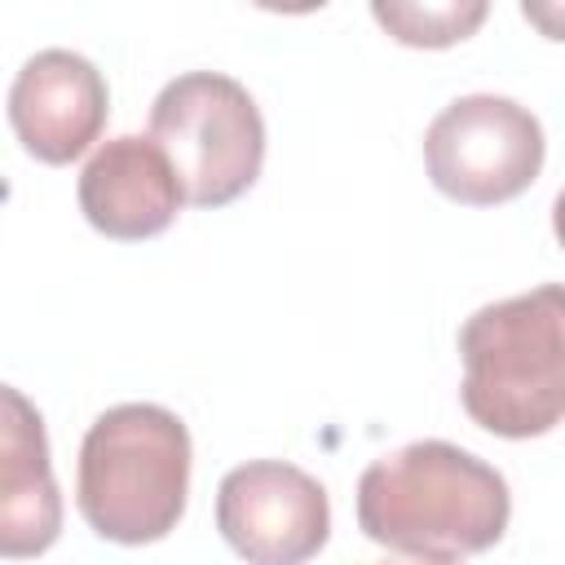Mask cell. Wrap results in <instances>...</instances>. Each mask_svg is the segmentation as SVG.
<instances>
[{
  "mask_svg": "<svg viewBox=\"0 0 565 565\" xmlns=\"http://www.w3.org/2000/svg\"><path fill=\"white\" fill-rule=\"evenodd\" d=\"M512 516L499 468L455 441H411L358 477V530L402 556L463 561L490 552Z\"/></svg>",
  "mask_w": 565,
  "mask_h": 565,
  "instance_id": "6da1fadb",
  "label": "cell"
},
{
  "mask_svg": "<svg viewBox=\"0 0 565 565\" xmlns=\"http://www.w3.org/2000/svg\"><path fill=\"white\" fill-rule=\"evenodd\" d=\"M468 419L494 437H543L565 419V282L481 305L459 327Z\"/></svg>",
  "mask_w": 565,
  "mask_h": 565,
  "instance_id": "7a4b0ae2",
  "label": "cell"
},
{
  "mask_svg": "<svg viewBox=\"0 0 565 565\" xmlns=\"http://www.w3.org/2000/svg\"><path fill=\"white\" fill-rule=\"evenodd\" d=\"M190 494V428L154 402L102 411L79 441L75 508L106 543L141 547L177 530Z\"/></svg>",
  "mask_w": 565,
  "mask_h": 565,
  "instance_id": "3957f363",
  "label": "cell"
},
{
  "mask_svg": "<svg viewBox=\"0 0 565 565\" xmlns=\"http://www.w3.org/2000/svg\"><path fill=\"white\" fill-rule=\"evenodd\" d=\"M150 141L181 177L185 203L225 207L247 194L265 163V119L256 97L221 71L168 79L150 106Z\"/></svg>",
  "mask_w": 565,
  "mask_h": 565,
  "instance_id": "277c9868",
  "label": "cell"
},
{
  "mask_svg": "<svg viewBox=\"0 0 565 565\" xmlns=\"http://www.w3.org/2000/svg\"><path fill=\"white\" fill-rule=\"evenodd\" d=\"M543 124L530 106L499 93L455 97L424 132L428 181L468 207H494L525 194L543 172Z\"/></svg>",
  "mask_w": 565,
  "mask_h": 565,
  "instance_id": "5b68a950",
  "label": "cell"
},
{
  "mask_svg": "<svg viewBox=\"0 0 565 565\" xmlns=\"http://www.w3.org/2000/svg\"><path fill=\"white\" fill-rule=\"evenodd\" d=\"M216 530L247 565H305L327 547L331 503L305 468L247 459L216 486Z\"/></svg>",
  "mask_w": 565,
  "mask_h": 565,
  "instance_id": "8992f818",
  "label": "cell"
},
{
  "mask_svg": "<svg viewBox=\"0 0 565 565\" xmlns=\"http://www.w3.org/2000/svg\"><path fill=\"white\" fill-rule=\"evenodd\" d=\"M110 88L75 49H40L9 84V124L40 163L79 159L106 128Z\"/></svg>",
  "mask_w": 565,
  "mask_h": 565,
  "instance_id": "52a82bcc",
  "label": "cell"
},
{
  "mask_svg": "<svg viewBox=\"0 0 565 565\" xmlns=\"http://www.w3.org/2000/svg\"><path fill=\"white\" fill-rule=\"evenodd\" d=\"M185 203L181 177L150 137H110L93 150L79 172L84 221L119 243H141L163 234Z\"/></svg>",
  "mask_w": 565,
  "mask_h": 565,
  "instance_id": "ba28073f",
  "label": "cell"
},
{
  "mask_svg": "<svg viewBox=\"0 0 565 565\" xmlns=\"http://www.w3.org/2000/svg\"><path fill=\"white\" fill-rule=\"evenodd\" d=\"M0 552L9 561L40 556L62 534V494L49 463V437L40 411L22 388H0Z\"/></svg>",
  "mask_w": 565,
  "mask_h": 565,
  "instance_id": "9c48e42d",
  "label": "cell"
},
{
  "mask_svg": "<svg viewBox=\"0 0 565 565\" xmlns=\"http://www.w3.org/2000/svg\"><path fill=\"white\" fill-rule=\"evenodd\" d=\"M486 0H441V4H419V0H375L371 18L411 49H450L468 40L486 22Z\"/></svg>",
  "mask_w": 565,
  "mask_h": 565,
  "instance_id": "30bf717a",
  "label": "cell"
},
{
  "mask_svg": "<svg viewBox=\"0 0 565 565\" xmlns=\"http://www.w3.org/2000/svg\"><path fill=\"white\" fill-rule=\"evenodd\" d=\"M521 18L534 22L547 40H565V4L561 0H547V4L543 0H525L521 4Z\"/></svg>",
  "mask_w": 565,
  "mask_h": 565,
  "instance_id": "8fae6325",
  "label": "cell"
},
{
  "mask_svg": "<svg viewBox=\"0 0 565 565\" xmlns=\"http://www.w3.org/2000/svg\"><path fill=\"white\" fill-rule=\"evenodd\" d=\"M552 234H556V243L565 247V190H561L556 203H552Z\"/></svg>",
  "mask_w": 565,
  "mask_h": 565,
  "instance_id": "7c38bea8",
  "label": "cell"
},
{
  "mask_svg": "<svg viewBox=\"0 0 565 565\" xmlns=\"http://www.w3.org/2000/svg\"><path fill=\"white\" fill-rule=\"evenodd\" d=\"M384 565H455V561H419V556H411V561H384Z\"/></svg>",
  "mask_w": 565,
  "mask_h": 565,
  "instance_id": "4fadbf2b",
  "label": "cell"
}]
</instances>
